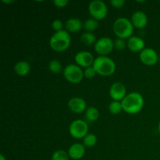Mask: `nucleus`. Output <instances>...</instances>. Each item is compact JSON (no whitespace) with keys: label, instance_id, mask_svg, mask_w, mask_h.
I'll return each instance as SVG.
<instances>
[{"label":"nucleus","instance_id":"3","mask_svg":"<svg viewBox=\"0 0 160 160\" xmlns=\"http://www.w3.org/2000/svg\"><path fill=\"white\" fill-rule=\"evenodd\" d=\"M97 74L102 77H109L113 74L117 69L115 62L108 56H99L95 58L92 65Z\"/></svg>","mask_w":160,"mask_h":160},{"label":"nucleus","instance_id":"14","mask_svg":"<svg viewBox=\"0 0 160 160\" xmlns=\"http://www.w3.org/2000/svg\"><path fill=\"white\" fill-rule=\"evenodd\" d=\"M67 153L70 159H81L85 154V146L81 143H74L69 148Z\"/></svg>","mask_w":160,"mask_h":160},{"label":"nucleus","instance_id":"9","mask_svg":"<svg viewBox=\"0 0 160 160\" xmlns=\"http://www.w3.org/2000/svg\"><path fill=\"white\" fill-rule=\"evenodd\" d=\"M140 60L146 66H154L159 60V56L153 48H145L140 52Z\"/></svg>","mask_w":160,"mask_h":160},{"label":"nucleus","instance_id":"27","mask_svg":"<svg viewBox=\"0 0 160 160\" xmlns=\"http://www.w3.org/2000/svg\"><path fill=\"white\" fill-rule=\"evenodd\" d=\"M64 24L62 23V20H59V19H56L52 23V28L56 32H58V31H62V28H63Z\"/></svg>","mask_w":160,"mask_h":160},{"label":"nucleus","instance_id":"21","mask_svg":"<svg viewBox=\"0 0 160 160\" xmlns=\"http://www.w3.org/2000/svg\"><path fill=\"white\" fill-rule=\"evenodd\" d=\"M97 137L94 134H88L83 138V145L88 148L94 147L97 144Z\"/></svg>","mask_w":160,"mask_h":160},{"label":"nucleus","instance_id":"8","mask_svg":"<svg viewBox=\"0 0 160 160\" xmlns=\"http://www.w3.org/2000/svg\"><path fill=\"white\" fill-rule=\"evenodd\" d=\"M114 48V42L109 37H102L97 40L95 50L99 56H106Z\"/></svg>","mask_w":160,"mask_h":160},{"label":"nucleus","instance_id":"17","mask_svg":"<svg viewBox=\"0 0 160 160\" xmlns=\"http://www.w3.org/2000/svg\"><path fill=\"white\" fill-rule=\"evenodd\" d=\"M14 70L18 76L24 77L31 71V66L27 61L22 60L17 62L14 67Z\"/></svg>","mask_w":160,"mask_h":160},{"label":"nucleus","instance_id":"13","mask_svg":"<svg viewBox=\"0 0 160 160\" xmlns=\"http://www.w3.org/2000/svg\"><path fill=\"white\" fill-rule=\"evenodd\" d=\"M131 21L134 28H138V29H142V28H145L148 23V17L143 11L138 10L133 13Z\"/></svg>","mask_w":160,"mask_h":160},{"label":"nucleus","instance_id":"10","mask_svg":"<svg viewBox=\"0 0 160 160\" xmlns=\"http://www.w3.org/2000/svg\"><path fill=\"white\" fill-rule=\"evenodd\" d=\"M127 95L126 87L121 82L113 83L109 88V95L113 101L121 102Z\"/></svg>","mask_w":160,"mask_h":160},{"label":"nucleus","instance_id":"5","mask_svg":"<svg viewBox=\"0 0 160 160\" xmlns=\"http://www.w3.org/2000/svg\"><path fill=\"white\" fill-rule=\"evenodd\" d=\"M63 77L71 84H79L84 78V71L77 64H69L63 69Z\"/></svg>","mask_w":160,"mask_h":160},{"label":"nucleus","instance_id":"4","mask_svg":"<svg viewBox=\"0 0 160 160\" xmlns=\"http://www.w3.org/2000/svg\"><path fill=\"white\" fill-rule=\"evenodd\" d=\"M112 30L118 38H130L134 32V26L129 19L126 17H119L112 25Z\"/></svg>","mask_w":160,"mask_h":160},{"label":"nucleus","instance_id":"30","mask_svg":"<svg viewBox=\"0 0 160 160\" xmlns=\"http://www.w3.org/2000/svg\"><path fill=\"white\" fill-rule=\"evenodd\" d=\"M2 2L3 3H6V4H9V3L14 2V1H12V0H10V1H7V0H6V1H5V0H2Z\"/></svg>","mask_w":160,"mask_h":160},{"label":"nucleus","instance_id":"22","mask_svg":"<svg viewBox=\"0 0 160 160\" xmlns=\"http://www.w3.org/2000/svg\"><path fill=\"white\" fill-rule=\"evenodd\" d=\"M109 110L113 115H117V114L120 113L123 109V106H122L121 102L119 101H112L111 102L109 106Z\"/></svg>","mask_w":160,"mask_h":160},{"label":"nucleus","instance_id":"19","mask_svg":"<svg viewBox=\"0 0 160 160\" xmlns=\"http://www.w3.org/2000/svg\"><path fill=\"white\" fill-rule=\"evenodd\" d=\"M81 41L85 45H92L96 43V37L93 33L84 32L81 35Z\"/></svg>","mask_w":160,"mask_h":160},{"label":"nucleus","instance_id":"15","mask_svg":"<svg viewBox=\"0 0 160 160\" xmlns=\"http://www.w3.org/2000/svg\"><path fill=\"white\" fill-rule=\"evenodd\" d=\"M145 41L137 36H131L128 40V48L133 52H141L145 48Z\"/></svg>","mask_w":160,"mask_h":160},{"label":"nucleus","instance_id":"26","mask_svg":"<svg viewBox=\"0 0 160 160\" xmlns=\"http://www.w3.org/2000/svg\"><path fill=\"white\" fill-rule=\"evenodd\" d=\"M97 74L96 71L94 69V67H87V68L84 69V76L85 78H88V79H92V78H95V75Z\"/></svg>","mask_w":160,"mask_h":160},{"label":"nucleus","instance_id":"24","mask_svg":"<svg viewBox=\"0 0 160 160\" xmlns=\"http://www.w3.org/2000/svg\"><path fill=\"white\" fill-rule=\"evenodd\" d=\"M70 156L68 153L64 150L58 149L53 152L52 156V160H69Z\"/></svg>","mask_w":160,"mask_h":160},{"label":"nucleus","instance_id":"31","mask_svg":"<svg viewBox=\"0 0 160 160\" xmlns=\"http://www.w3.org/2000/svg\"><path fill=\"white\" fill-rule=\"evenodd\" d=\"M0 160H6V158H5V156H3L2 154L0 155Z\"/></svg>","mask_w":160,"mask_h":160},{"label":"nucleus","instance_id":"16","mask_svg":"<svg viewBox=\"0 0 160 160\" xmlns=\"http://www.w3.org/2000/svg\"><path fill=\"white\" fill-rule=\"evenodd\" d=\"M65 28L69 33H76L84 28V23L78 18H70L66 22Z\"/></svg>","mask_w":160,"mask_h":160},{"label":"nucleus","instance_id":"32","mask_svg":"<svg viewBox=\"0 0 160 160\" xmlns=\"http://www.w3.org/2000/svg\"><path fill=\"white\" fill-rule=\"evenodd\" d=\"M158 130H159V134H160V122H159V126H158Z\"/></svg>","mask_w":160,"mask_h":160},{"label":"nucleus","instance_id":"23","mask_svg":"<svg viewBox=\"0 0 160 160\" xmlns=\"http://www.w3.org/2000/svg\"><path fill=\"white\" fill-rule=\"evenodd\" d=\"M62 64L57 59L51 60L48 63V70L53 73H59L62 71Z\"/></svg>","mask_w":160,"mask_h":160},{"label":"nucleus","instance_id":"18","mask_svg":"<svg viewBox=\"0 0 160 160\" xmlns=\"http://www.w3.org/2000/svg\"><path fill=\"white\" fill-rule=\"evenodd\" d=\"M99 111L95 106H90V107L87 108L85 111L86 119L90 122H95L98 120V119L99 118Z\"/></svg>","mask_w":160,"mask_h":160},{"label":"nucleus","instance_id":"7","mask_svg":"<svg viewBox=\"0 0 160 160\" xmlns=\"http://www.w3.org/2000/svg\"><path fill=\"white\" fill-rule=\"evenodd\" d=\"M69 132L73 138H84L88 134V125L83 120H75L70 123Z\"/></svg>","mask_w":160,"mask_h":160},{"label":"nucleus","instance_id":"11","mask_svg":"<svg viewBox=\"0 0 160 160\" xmlns=\"http://www.w3.org/2000/svg\"><path fill=\"white\" fill-rule=\"evenodd\" d=\"M74 60L77 65L79 66L80 67L87 68L93 65L95 59L93 55L89 52L81 51L75 55Z\"/></svg>","mask_w":160,"mask_h":160},{"label":"nucleus","instance_id":"6","mask_svg":"<svg viewBox=\"0 0 160 160\" xmlns=\"http://www.w3.org/2000/svg\"><path fill=\"white\" fill-rule=\"evenodd\" d=\"M88 10L92 18L96 20H102L107 16L108 8L106 3L101 0H94L88 6Z\"/></svg>","mask_w":160,"mask_h":160},{"label":"nucleus","instance_id":"29","mask_svg":"<svg viewBox=\"0 0 160 160\" xmlns=\"http://www.w3.org/2000/svg\"><path fill=\"white\" fill-rule=\"evenodd\" d=\"M68 3L69 2L67 1V0H54V1H53V4H54L55 6H56L57 8L66 7Z\"/></svg>","mask_w":160,"mask_h":160},{"label":"nucleus","instance_id":"2","mask_svg":"<svg viewBox=\"0 0 160 160\" xmlns=\"http://www.w3.org/2000/svg\"><path fill=\"white\" fill-rule=\"evenodd\" d=\"M71 44L70 33L67 31H58L52 34L49 40V45L52 49L56 52L66 51Z\"/></svg>","mask_w":160,"mask_h":160},{"label":"nucleus","instance_id":"1","mask_svg":"<svg viewBox=\"0 0 160 160\" xmlns=\"http://www.w3.org/2000/svg\"><path fill=\"white\" fill-rule=\"evenodd\" d=\"M123 109L125 112L131 115L137 114L143 109L144 98L139 92H131L121 101Z\"/></svg>","mask_w":160,"mask_h":160},{"label":"nucleus","instance_id":"12","mask_svg":"<svg viewBox=\"0 0 160 160\" xmlns=\"http://www.w3.org/2000/svg\"><path fill=\"white\" fill-rule=\"evenodd\" d=\"M68 108L74 113L80 114L83 112H85L87 109V105L84 98L80 97H73L69 100Z\"/></svg>","mask_w":160,"mask_h":160},{"label":"nucleus","instance_id":"20","mask_svg":"<svg viewBox=\"0 0 160 160\" xmlns=\"http://www.w3.org/2000/svg\"><path fill=\"white\" fill-rule=\"evenodd\" d=\"M98 27V20H95L93 18L88 19L84 21V28L86 31V32H91L95 31Z\"/></svg>","mask_w":160,"mask_h":160},{"label":"nucleus","instance_id":"25","mask_svg":"<svg viewBox=\"0 0 160 160\" xmlns=\"http://www.w3.org/2000/svg\"><path fill=\"white\" fill-rule=\"evenodd\" d=\"M127 46H128V42H125V39L117 38V40L114 41V48L117 50L123 51Z\"/></svg>","mask_w":160,"mask_h":160},{"label":"nucleus","instance_id":"28","mask_svg":"<svg viewBox=\"0 0 160 160\" xmlns=\"http://www.w3.org/2000/svg\"><path fill=\"white\" fill-rule=\"evenodd\" d=\"M110 4L116 9H120L125 4L124 0H111Z\"/></svg>","mask_w":160,"mask_h":160}]
</instances>
